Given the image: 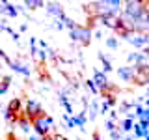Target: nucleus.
Masks as SVG:
<instances>
[{
  "label": "nucleus",
  "mask_w": 149,
  "mask_h": 140,
  "mask_svg": "<svg viewBox=\"0 0 149 140\" xmlns=\"http://www.w3.org/2000/svg\"><path fill=\"white\" fill-rule=\"evenodd\" d=\"M52 125H54V121H52V118H50L47 112H45V114H41L36 121H32V127H34L36 134H37L39 138H43V136H47V134H50Z\"/></svg>",
  "instance_id": "1"
},
{
  "label": "nucleus",
  "mask_w": 149,
  "mask_h": 140,
  "mask_svg": "<svg viewBox=\"0 0 149 140\" xmlns=\"http://www.w3.org/2000/svg\"><path fill=\"white\" fill-rule=\"evenodd\" d=\"M132 82L136 86H146L149 84V65L147 64H134L132 65Z\"/></svg>",
  "instance_id": "2"
},
{
  "label": "nucleus",
  "mask_w": 149,
  "mask_h": 140,
  "mask_svg": "<svg viewBox=\"0 0 149 140\" xmlns=\"http://www.w3.org/2000/svg\"><path fill=\"white\" fill-rule=\"evenodd\" d=\"M71 39L74 41V43H80L82 47H88L91 43V30L90 28H86V26H80V24H77L73 28L71 32Z\"/></svg>",
  "instance_id": "3"
},
{
  "label": "nucleus",
  "mask_w": 149,
  "mask_h": 140,
  "mask_svg": "<svg viewBox=\"0 0 149 140\" xmlns=\"http://www.w3.org/2000/svg\"><path fill=\"white\" fill-rule=\"evenodd\" d=\"M22 114H24V116H26V120L32 123V121H36L41 114H45V110L41 108V105H39L37 101L28 99V101H26V106H24V112H22Z\"/></svg>",
  "instance_id": "4"
},
{
  "label": "nucleus",
  "mask_w": 149,
  "mask_h": 140,
  "mask_svg": "<svg viewBox=\"0 0 149 140\" xmlns=\"http://www.w3.org/2000/svg\"><path fill=\"white\" fill-rule=\"evenodd\" d=\"M143 4H146V2H140V0H129V2H125L123 13H125V15H129V17H132V19H136L138 13L142 11Z\"/></svg>",
  "instance_id": "5"
},
{
  "label": "nucleus",
  "mask_w": 149,
  "mask_h": 140,
  "mask_svg": "<svg viewBox=\"0 0 149 140\" xmlns=\"http://www.w3.org/2000/svg\"><path fill=\"white\" fill-rule=\"evenodd\" d=\"M8 112H13V114H21L22 112V101L15 97V99H11L8 103Z\"/></svg>",
  "instance_id": "6"
},
{
  "label": "nucleus",
  "mask_w": 149,
  "mask_h": 140,
  "mask_svg": "<svg viewBox=\"0 0 149 140\" xmlns=\"http://www.w3.org/2000/svg\"><path fill=\"white\" fill-rule=\"evenodd\" d=\"M47 11H49L50 15L58 17V19H62V17H63V9H62V6H60V4H54V2L47 4Z\"/></svg>",
  "instance_id": "7"
},
{
  "label": "nucleus",
  "mask_w": 149,
  "mask_h": 140,
  "mask_svg": "<svg viewBox=\"0 0 149 140\" xmlns=\"http://www.w3.org/2000/svg\"><path fill=\"white\" fill-rule=\"evenodd\" d=\"M0 11H4L6 15H9V17H15L17 15V8L13 6V4H9V2H0Z\"/></svg>",
  "instance_id": "8"
},
{
  "label": "nucleus",
  "mask_w": 149,
  "mask_h": 140,
  "mask_svg": "<svg viewBox=\"0 0 149 140\" xmlns=\"http://www.w3.org/2000/svg\"><path fill=\"white\" fill-rule=\"evenodd\" d=\"M6 62H8V65H9L11 69H15V71L22 73V75H28V73H30L26 65H22V64H19V62H13V60H9V58H6Z\"/></svg>",
  "instance_id": "9"
},
{
  "label": "nucleus",
  "mask_w": 149,
  "mask_h": 140,
  "mask_svg": "<svg viewBox=\"0 0 149 140\" xmlns=\"http://www.w3.org/2000/svg\"><path fill=\"white\" fill-rule=\"evenodd\" d=\"M118 75L123 78V80H127V82L132 80V65H130V67H129V65H127V67H119L118 69Z\"/></svg>",
  "instance_id": "10"
},
{
  "label": "nucleus",
  "mask_w": 149,
  "mask_h": 140,
  "mask_svg": "<svg viewBox=\"0 0 149 140\" xmlns=\"http://www.w3.org/2000/svg\"><path fill=\"white\" fill-rule=\"evenodd\" d=\"M9 84H11V78H9V77H4L2 80H0V95H4V93L8 92Z\"/></svg>",
  "instance_id": "11"
},
{
  "label": "nucleus",
  "mask_w": 149,
  "mask_h": 140,
  "mask_svg": "<svg viewBox=\"0 0 149 140\" xmlns=\"http://www.w3.org/2000/svg\"><path fill=\"white\" fill-rule=\"evenodd\" d=\"M134 129V121H132V118H125L123 120V123H121V131H132Z\"/></svg>",
  "instance_id": "12"
},
{
  "label": "nucleus",
  "mask_w": 149,
  "mask_h": 140,
  "mask_svg": "<svg viewBox=\"0 0 149 140\" xmlns=\"http://www.w3.org/2000/svg\"><path fill=\"white\" fill-rule=\"evenodd\" d=\"M24 6L30 8V9H36V8H41V6H43V2H41V0H26Z\"/></svg>",
  "instance_id": "13"
},
{
  "label": "nucleus",
  "mask_w": 149,
  "mask_h": 140,
  "mask_svg": "<svg viewBox=\"0 0 149 140\" xmlns=\"http://www.w3.org/2000/svg\"><path fill=\"white\" fill-rule=\"evenodd\" d=\"M6 121L8 123H19V114H13V112L6 110Z\"/></svg>",
  "instance_id": "14"
},
{
  "label": "nucleus",
  "mask_w": 149,
  "mask_h": 140,
  "mask_svg": "<svg viewBox=\"0 0 149 140\" xmlns=\"http://www.w3.org/2000/svg\"><path fill=\"white\" fill-rule=\"evenodd\" d=\"M74 123L78 125V127H84V123H86V114H78V116H74Z\"/></svg>",
  "instance_id": "15"
},
{
  "label": "nucleus",
  "mask_w": 149,
  "mask_h": 140,
  "mask_svg": "<svg viewBox=\"0 0 149 140\" xmlns=\"http://www.w3.org/2000/svg\"><path fill=\"white\" fill-rule=\"evenodd\" d=\"M63 121H65V125H67L69 129L77 125V123H74V116H69V114H65V116H63Z\"/></svg>",
  "instance_id": "16"
},
{
  "label": "nucleus",
  "mask_w": 149,
  "mask_h": 140,
  "mask_svg": "<svg viewBox=\"0 0 149 140\" xmlns=\"http://www.w3.org/2000/svg\"><path fill=\"white\" fill-rule=\"evenodd\" d=\"M99 60L102 62V65H104V71H112V64L108 62V58L106 56H102V54H99Z\"/></svg>",
  "instance_id": "17"
},
{
  "label": "nucleus",
  "mask_w": 149,
  "mask_h": 140,
  "mask_svg": "<svg viewBox=\"0 0 149 140\" xmlns=\"http://www.w3.org/2000/svg\"><path fill=\"white\" fill-rule=\"evenodd\" d=\"M86 88L90 90L91 93H99V90L95 88V84H93V80H86Z\"/></svg>",
  "instance_id": "18"
},
{
  "label": "nucleus",
  "mask_w": 149,
  "mask_h": 140,
  "mask_svg": "<svg viewBox=\"0 0 149 140\" xmlns=\"http://www.w3.org/2000/svg\"><path fill=\"white\" fill-rule=\"evenodd\" d=\"M110 136H112V140H119V138H121V131H119L118 127H116V129L110 133Z\"/></svg>",
  "instance_id": "19"
},
{
  "label": "nucleus",
  "mask_w": 149,
  "mask_h": 140,
  "mask_svg": "<svg viewBox=\"0 0 149 140\" xmlns=\"http://www.w3.org/2000/svg\"><path fill=\"white\" fill-rule=\"evenodd\" d=\"M106 45H108L110 49H116V47H118V41H116V37H110V39L106 41Z\"/></svg>",
  "instance_id": "20"
},
{
  "label": "nucleus",
  "mask_w": 149,
  "mask_h": 140,
  "mask_svg": "<svg viewBox=\"0 0 149 140\" xmlns=\"http://www.w3.org/2000/svg\"><path fill=\"white\" fill-rule=\"evenodd\" d=\"M106 129H108L110 133H112V131L116 129V125H114V120H108V121H106Z\"/></svg>",
  "instance_id": "21"
},
{
  "label": "nucleus",
  "mask_w": 149,
  "mask_h": 140,
  "mask_svg": "<svg viewBox=\"0 0 149 140\" xmlns=\"http://www.w3.org/2000/svg\"><path fill=\"white\" fill-rule=\"evenodd\" d=\"M52 140H67V138H65L63 134H58V133H56L54 136H52Z\"/></svg>",
  "instance_id": "22"
},
{
  "label": "nucleus",
  "mask_w": 149,
  "mask_h": 140,
  "mask_svg": "<svg viewBox=\"0 0 149 140\" xmlns=\"http://www.w3.org/2000/svg\"><path fill=\"white\" fill-rule=\"evenodd\" d=\"M6 140H19V138H17L13 133H8V138H6Z\"/></svg>",
  "instance_id": "23"
},
{
  "label": "nucleus",
  "mask_w": 149,
  "mask_h": 140,
  "mask_svg": "<svg viewBox=\"0 0 149 140\" xmlns=\"http://www.w3.org/2000/svg\"><path fill=\"white\" fill-rule=\"evenodd\" d=\"M91 140H101V136H99V133H97V131H95V133H93V136H91Z\"/></svg>",
  "instance_id": "24"
},
{
  "label": "nucleus",
  "mask_w": 149,
  "mask_h": 140,
  "mask_svg": "<svg viewBox=\"0 0 149 140\" xmlns=\"http://www.w3.org/2000/svg\"><path fill=\"white\" fill-rule=\"evenodd\" d=\"M0 58H4V60L8 58V56H6V52H4V50H2V47H0Z\"/></svg>",
  "instance_id": "25"
},
{
  "label": "nucleus",
  "mask_w": 149,
  "mask_h": 140,
  "mask_svg": "<svg viewBox=\"0 0 149 140\" xmlns=\"http://www.w3.org/2000/svg\"><path fill=\"white\" fill-rule=\"evenodd\" d=\"M41 140H52V136H50V134H47V136H43Z\"/></svg>",
  "instance_id": "26"
},
{
  "label": "nucleus",
  "mask_w": 149,
  "mask_h": 140,
  "mask_svg": "<svg viewBox=\"0 0 149 140\" xmlns=\"http://www.w3.org/2000/svg\"><path fill=\"white\" fill-rule=\"evenodd\" d=\"M143 52H146V56L149 58V49H146V50H143Z\"/></svg>",
  "instance_id": "27"
},
{
  "label": "nucleus",
  "mask_w": 149,
  "mask_h": 140,
  "mask_svg": "<svg viewBox=\"0 0 149 140\" xmlns=\"http://www.w3.org/2000/svg\"><path fill=\"white\" fill-rule=\"evenodd\" d=\"M125 140H132V138H130V136H129V138H125Z\"/></svg>",
  "instance_id": "28"
}]
</instances>
